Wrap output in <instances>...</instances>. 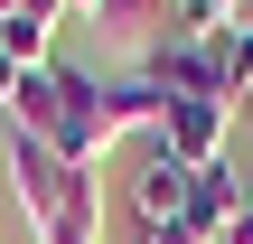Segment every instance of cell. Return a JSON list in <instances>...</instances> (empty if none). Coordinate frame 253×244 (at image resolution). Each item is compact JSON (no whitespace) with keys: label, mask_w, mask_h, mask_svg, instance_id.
Masks as SVG:
<instances>
[{"label":"cell","mask_w":253,"mask_h":244,"mask_svg":"<svg viewBox=\"0 0 253 244\" xmlns=\"http://www.w3.org/2000/svg\"><path fill=\"white\" fill-rule=\"evenodd\" d=\"M225 122H235V103H169L160 150L188 160V169H225Z\"/></svg>","instance_id":"3957f363"},{"label":"cell","mask_w":253,"mask_h":244,"mask_svg":"<svg viewBox=\"0 0 253 244\" xmlns=\"http://www.w3.org/2000/svg\"><path fill=\"white\" fill-rule=\"evenodd\" d=\"M235 179H244V207H253V169H235Z\"/></svg>","instance_id":"8fae6325"},{"label":"cell","mask_w":253,"mask_h":244,"mask_svg":"<svg viewBox=\"0 0 253 244\" xmlns=\"http://www.w3.org/2000/svg\"><path fill=\"white\" fill-rule=\"evenodd\" d=\"M244 113H253V85H244Z\"/></svg>","instance_id":"4fadbf2b"},{"label":"cell","mask_w":253,"mask_h":244,"mask_svg":"<svg viewBox=\"0 0 253 244\" xmlns=\"http://www.w3.org/2000/svg\"><path fill=\"white\" fill-rule=\"evenodd\" d=\"M0 122H9L19 141L66 150V85H56V66H28V75H19V94L0 103Z\"/></svg>","instance_id":"7a4b0ae2"},{"label":"cell","mask_w":253,"mask_h":244,"mask_svg":"<svg viewBox=\"0 0 253 244\" xmlns=\"http://www.w3.org/2000/svg\"><path fill=\"white\" fill-rule=\"evenodd\" d=\"M9 197H19V216H28L38 244H103V188H94V169L56 160L47 141L9 132Z\"/></svg>","instance_id":"6da1fadb"},{"label":"cell","mask_w":253,"mask_h":244,"mask_svg":"<svg viewBox=\"0 0 253 244\" xmlns=\"http://www.w3.org/2000/svg\"><path fill=\"white\" fill-rule=\"evenodd\" d=\"M188 188H197V169L169 160V150L150 141V160L131 169V207H141V226H178V216H188Z\"/></svg>","instance_id":"277c9868"},{"label":"cell","mask_w":253,"mask_h":244,"mask_svg":"<svg viewBox=\"0 0 253 244\" xmlns=\"http://www.w3.org/2000/svg\"><path fill=\"white\" fill-rule=\"evenodd\" d=\"M66 9H103V0H66Z\"/></svg>","instance_id":"7c38bea8"},{"label":"cell","mask_w":253,"mask_h":244,"mask_svg":"<svg viewBox=\"0 0 253 244\" xmlns=\"http://www.w3.org/2000/svg\"><path fill=\"white\" fill-rule=\"evenodd\" d=\"M19 75H28V66H19V56H9V47H0V103H9V94H19Z\"/></svg>","instance_id":"52a82bcc"},{"label":"cell","mask_w":253,"mask_h":244,"mask_svg":"<svg viewBox=\"0 0 253 244\" xmlns=\"http://www.w3.org/2000/svg\"><path fill=\"white\" fill-rule=\"evenodd\" d=\"M141 244H197L188 226H141Z\"/></svg>","instance_id":"ba28073f"},{"label":"cell","mask_w":253,"mask_h":244,"mask_svg":"<svg viewBox=\"0 0 253 244\" xmlns=\"http://www.w3.org/2000/svg\"><path fill=\"white\" fill-rule=\"evenodd\" d=\"M207 47H216V75H225V94L244 103V85H253V38H244V28H235V19H225V28H216Z\"/></svg>","instance_id":"8992f818"},{"label":"cell","mask_w":253,"mask_h":244,"mask_svg":"<svg viewBox=\"0 0 253 244\" xmlns=\"http://www.w3.org/2000/svg\"><path fill=\"white\" fill-rule=\"evenodd\" d=\"M235 28H244V38H253V0H235Z\"/></svg>","instance_id":"30bf717a"},{"label":"cell","mask_w":253,"mask_h":244,"mask_svg":"<svg viewBox=\"0 0 253 244\" xmlns=\"http://www.w3.org/2000/svg\"><path fill=\"white\" fill-rule=\"evenodd\" d=\"M225 244H253V207H244V216H235V235H225Z\"/></svg>","instance_id":"9c48e42d"},{"label":"cell","mask_w":253,"mask_h":244,"mask_svg":"<svg viewBox=\"0 0 253 244\" xmlns=\"http://www.w3.org/2000/svg\"><path fill=\"white\" fill-rule=\"evenodd\" d=\"M235 216H244V179H235V169H197V188H188V216H178V226H188L197 244H225V235H235Z\"/></svg>","instance_id":"5b68a950"}]
</instances>
